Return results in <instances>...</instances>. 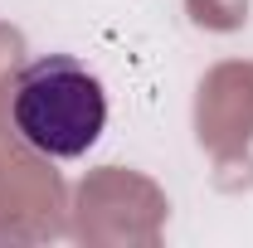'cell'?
<instances>
[{"instance_id": "6da1fadb", "label": "cell", "mask_w": 253, "mask_h": 248, "mask_svg": "<svg viewBox=\"0 0 253 248\" xmlns=\"http://www.w3.org/2000/svg\"><path fill=\"white\" fill-rule=\"evenodd\" d=\"M15 131L34 151L73 161L93 146L107 126V93L93 68H83L68 54H44L20 68L15 97H10Z\"/></svg>"}]
</instances>
